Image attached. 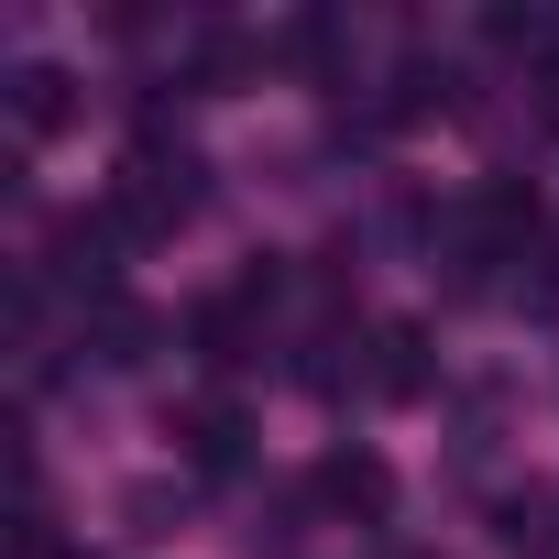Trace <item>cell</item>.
<instances>
[{
  "label": "cell",
  "instance_id": "obj_1",
  "mask_svg": "<svg viewBox=\"0 0 559 559\" xmlns=\"http://www.w3.org/2000/svg\"><path fill=\"white\" fill-rule=\"evenodd\" d=\"M110 209L132 219V241H165V230H187V219L209 209V165H198L187 143L143 132V143L121 154V176H110Z\"/></svg>",
  "mask_w": 559,
  "mask_h": 559
},
{
  "label": "cell",
  "instance_id": "obj_2",
  "mask_svg": "<svg viewBox=\"0 0 559 559\" xmlns=\"http://www.w3.org/2000/svg\"><path fill=\"white\" fill-rule=\"evenodd\" d=\"M263 297H274V274H241V286H219V297L187 308V341H198L209 373H241L263 352Z\"/></svg>",
  "mask_w": 559,
  "mask_h": 559
},
{
  "label": "cell",
  "instance_id": "obj_3",
  "mask_svg": "<svg viewBox=\"0 0 559 559\" xmlns=\"http://www.w3.org/2000/svg\"><path fill=\"white\" fill-rule=\"evenodd\" d=\"M121 241H132V219H121V209H67V219H56V274H67V286H88V308L110 297Z\"/></svg>",
  "mask_w": 559,
  "mask_h": 559
},
{
  "label": "cell",
  "instance_id": "obj_4",
  "mask_svg": "<svg viewBox=\"0 0 559 559\" xmlns=\"http://www.w3.org/2000/svg\"><path fill=\"white\" fill-rule=\"evenodd\" d=\"M308 493H319L330 515H352V526H384V515H395V472H384L373 450H352V439H341V450H319Z\"/></svg>",
  "mask_w": 559,
  "mask_h": 559
},
{
  "label": "cell",
  "instance_id": "obj_5",
  "mask_svg": "<svg viewBox=\"0 0 559 559\" xmlns=\"http://www.w3.org/2000/svg\"><path fill=\"white\" fill-rule=\"evenodd\" d=\"M176 450H187V472H241L252 461V417L230 395H198V406H176Z\"/></svg>",
  "mask_w": 559,
  "mask_h": 559
},
{
  "label": "cell",
  "instance_id": "obj_6",
  "mask_svg": "<svg viewBox=\"0 0 559 559\" xmlns=\"http://www.w3.org/2000/svg\"><path fill=\"white\" fill-rule=\"evenodd\" d=\"M362 384H373L384 406H406V395H428V330H417V319H395V330H373V362H362Z\"/></svg>",
  "mask_w": 559,
  "mask_h": 559
},
{
  "label": "cell",
  "instance_id": "obj_7",
  "mask_svg": "<svg viewBox=\"0 0 559 559\" xmlns=\"http://www.w3.org/2000/svg\"><path fill=\"white\" fill-rule=\"evenodd\" d=\"M88 341H99V362H110V373H132V362H154V341H165V330H154V308L99 297V308H88Z\"/></svg>",
  "mask_w": 559,
  "mask_h": 559
},
{
  "label": "cell",
  "instance_id": "obj_8",
  "mask_svg": "<svg viewBox=\"0 0 559 559\" xmlns=\"http://www.w3.org/2000/svg\"><path fill=\"white\" fill-rule=\"evenodd\" d=\"M67 110H78V78L67 67H12V121L23 132H67Z\"/></svg>",
  "mask_w": 559,
  "mask_h": 559
},
{
  "label": "cell",
  "instance_id": "obj_9",
  "mask_svg": "<svg viewBox=\"0 0 559 559\" xmlns=\"http://www.w3.org/2000/svg\"><path fill=\"white\" fill-rule=\"evenodd\" d=\"M537 121L559 132V67H537Z\"/></svg>",
  "mask_w": 559,
  "mask_h": 559
}]
</instances>
